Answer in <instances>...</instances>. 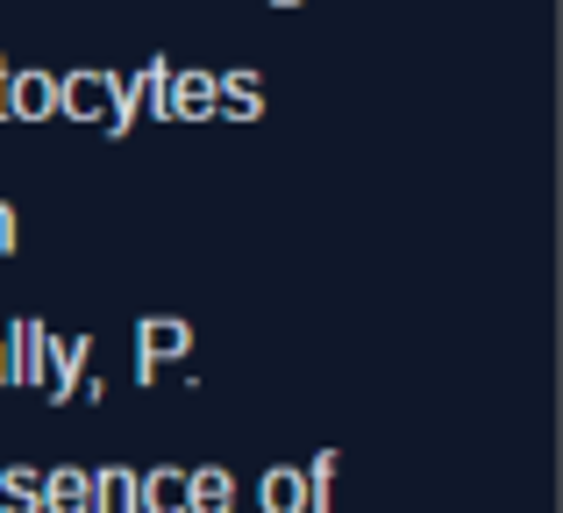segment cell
<instances>
[{
    "label": "cell",
    "instance_id": "obj_13",
    "mask_svg": "<svg viewBox=\"0 0 563 513\" xmlns=\"http://www.w3.org/2000/svg\"><path fill=\"white\" fill-rule=\"evenodd\" d=\"M257 506L264 513H307V478L292 471V464H272V471L257 478Z\"/></svg>",
    "mask_w": 563,
    "mask_h": 513
},
{
    "label": "cell",
    "instance_id": "obj_12",
    "mask_svg": "<svg viewBox=\"0 0 563 513\" xmlns=\"http://www.w3.org/2000/svg\"><path fill=\"white\" fill-rule=\"evenodd\" d=\"M86 478H93V506L86 513H136V471L129 464H100Z\"/></svg>",
    "mask_w": 563,
    "mask_h": 513
},
{
    "label": "cell",
    "instance_id": "obj_18",
    "mask_svg": "<svg viewBox=\"0 0 563 513\" xmlns=\"http://www.w3.org/2000/svg\"><path fill=\"white\" fill-rule=\"evenodd\" d=\"M0 386H8V335H0Z\"/></svg>",
    "mask_w": 563,
    "mask_h": 513
},
{
    "label": "cell",
    "instance_id": "obj_10",
    "mask_svg": "<svg viewBox=\"0 0 563 513\" xmlns=\"http://www.w3.org/2000/svg\"><path fill=\"white\" fill-rule=\"evenodd\" d=\"M136 513H186V471H172V464L136 471Z\"/></svg>",
    "mask_w": 563,
    "mask_h": 513
},
{
    "label": "cell",
    "instance_id": "obj_7",
    "mask_svg": "<svg viewBox=\"0 0 563 513\" xmlns=\"http://www.w3.org/2000/svg\"><path fill=\"white\" fill-rule=\"evenodd\" d=\"M129 100H136V122H172V65L151 57V65L129 79Z\"/></svg>",
    "mask_w": 563,
    "mask_h": 513
},
{
    "label": "cell",
    "instance_id": "obj_8",
    "mask_svg": "<svg viewBox=\"0 0 563 513\" xmlns=\"http://www.w3.org/2000/svg\"><path fill=\"white\" fill-rule=\"evenodd\" d=\"M186 513H235V478H229V464L186 471Z\"/></svg>",
    "mask_w": 563,
    "mask_h": 513
},
{
    "label": "cell",
    "instance_id": "obj_11",
    "mask_svg": "<svg viewBox=\"0 0 563 513\" xmlns=\"http://www.w3.org/2000/svg\"><path fill=\"white\" fill-rule=\"evenodd\" d=\"M172 122H214V71H172Z\"/></svg>",
    "mask_w": 563,
    "mask_h": 513
},
{
    "label": "cell",
    "instance_id": "obj_14",
    "mask_svg": "<svg viewBox=\"0 0 563 513\" xmlns=\"http://www.w3.org/2000/svg\"><path fill=\"white\" fill-rule=\"evenodd\" d=\"M0 513H43V471L36 464H8L0 471Z\"/></svg>",
    "mask_w": 563,
    "mask_h": 513
},
{
    "label": "cell",
    "instance_id": "obj_2",
    "mask_svg": "<svg viewBox=\"0 0 563 513\" xmlns=\"http://www.w3.org/2000/svg\"><path fill=\"white\" fill-rule=\"evenodd\" d=\"M186 349H192V321H179V314H143L136 321V378L143 386H157V371L172 357H186Z\"/></svg>",
    "mask_w": 563,
    "mask_h": 513
},
{
    "label": "cell",
    "instance_id": "obj_9",
    "mask_svg": "<svg viewBox=\"0 0 563 513\" xmlns=\"http://www.w3.org/2000/svg\"><path fill=\"white\" fill-rule=\"evenodd\" d=\"M86 506H93V478H86L79 464L43 471V513H86Z\"/></svg>",
    "mask_w": 563,
    "mask_h": 513
},
{
    "label": "cell",
    "instance_id": "obj_17",
    "mask_svg": "<svg viewBox=\"0 0 563 513\" xmlns=\"http://www.w3.org/2000/svg\"><path fill=\"white\" fill-rule=\"evenodd\" d=\"M8 71H14V65L0 57V122H8Z\"/></svg>",
    "mask_w": 563,
    "mask_h": 513
},
{
    "label": "cell",
    "instance_id": "obj_3",
    "mask_svg": "<svg viewBox=\"0 0 563 513\" xmlns=\"http://www.w3.org/2000/svg\"><path fill=\"white\" fill-rule=\"evenodd\" d=\"M114 93H122V79H114V71L79 65V71H65V79H57V114H71V122H108Z\"/></svg>",
    "mask_w": 563,
    "mask_h": 513
},
{
    "label": "cell",
    "instance_id": "obj_19",
    "mask_svg": "<svg viewBox=\"0 0 563 513\" xmlns=\"http://www.w3.org/2000/svg\"><path fill=\"white\" fill-rule=\"evenodd\" d=\"M272 8H300V0H272Z\"/></svg>",
    "mask_w": 563,
    "mask_h": 513
},
{
    "label": "cell",
    "instance_id": "obj_16",
    "mask_svg": "<svg viewBox=\"0 0 563 513\" xmlns=\"http://www.w3.org/2000/svg\"><path fill=\"white\" fill-rule=\"evenodd\" d=\"M14 250H22V222H14V208L0 200V257H14Z\"/></svg>",
    "mask_w": 563,
    "mask_h": 513
},
{
    "label": "cell",
    "instance_id": "obj_6",
    "mask_svg": "<svg viewBox=\"0 0 563 513\" xmlns=\"http://www.w3.org/2000/svg\"><path fill=\"white\" fill-rule=\"evenodd\" d=\"M43 321L36 314H22V321H8V386H36V364H43Z\"/></svg>",
    "mask_w": 563,
    "mask_h": 513
},
{
    "label": "cell",
    "instance_id": "obj_15",
    "mask_svg": "<svg viewBox=\"0 0 563 513\" xmlns=\"http://www.w3.org/2000/svg\"><path fill=\"white\" fill-rule=\"evenodd\" d=\"M300 478H307V513H335V449H321Z\"/></svg>",
    "mask_w": 563,
    "mask_h": 513
},
{
    "label": "cell",
    "instance_id": "obj_4",
    "mask_svg": "<svg viewBox=\"0 0 563 513\" xmlns=\"http://www.w3.org/2000/svg\"><path fill=\"white\" fill-rule=\"evenodd\" d=\"M51 114H57L51 71H8V122H51Z\"/></svg>",
    "mask_w": 563,
    "mask_h": 513
},
{
    "label": "cell",
    "instance_id": "obj_5",
    "mask_svg": "<svg viewBox=\"0 0 563 513\" xmlns=\"http://www.w3.org/2000/svg\"><path fill=\"white\" fill-rule=\"evenodd\" d=\"M214 114H229V122H257V114H264V79H257V71H214Z\"/></svg>",
    "mask_w": 563,
    "mask_h": 513
},
{
    "label": "cell",
    "instance_id": "obj_1",
    "mask_svg": "<svg viewBox=\"0 0 563 513\" xmlns=\"http://www.w3.org/2000/svg\"><path fill=\"white\" fill-rule=\"evenodd\" d=\"M86 364H93V335H43L36 392H43L51 406H65V400L100 406V400H108V386H100V378H86Z\"/></svg>",
    "mask_w": 563,
    "mask_h": 513
}]
</instances>
